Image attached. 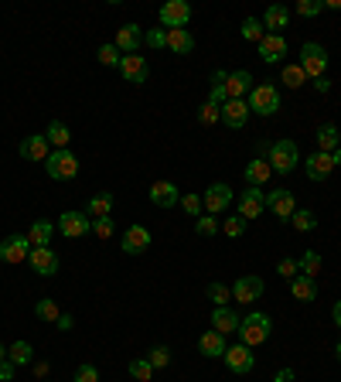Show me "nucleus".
<instances>
[{"label": "nucleus", "instance_id": "nucleus-1", "mask_svg": "<svg viewBox=\"0 0 341 382\" xmlns=\"http://www.w3.org/2000/svg\"><path fill=\"white\" fill-rule=\"evenodd\" d=\"M249 113L256 116H277L280 113V89H277V82L273 79H266L260 86H253V93H249Z\"/></svg>", "mask_w": 341, "mask_h": 382}, {"label": "nucleus", "instance_id": "nucleus-2", "mask_svg": "<svg viewBox=\"0 0 341 382\" xmlns=\"http://www.w3.org/2000/svg\"><path fill=\"white\" fill-rule=\"evenodd\" d=\"M266 164L273 168V174H290L297 171V164H301V147L294 144V140H277V144H270V154H266Z\"/></svg>", "mask_w": 341, "mask_h": 382}, {"label": "nucleus", "instance_id": "nucleus-3", "mask_svg": "<svg viewBox=\"0 0 341 382\" xmlns=\"http://www.w3.org/2000/svg\"><path fill=\"white\" fill-rule=\"evenodd\" d=\"M297 65L307 72V79H324L328 76V65H331V55H328V48L318 45V41H304Z\"/></svg>", "mask_w": 341, "mask_h": 382}, {"label": "nucleus", "instance_id": "nucleus-4", "mask_svg": "<svg viewBox=\"0 0 341 382\" xmlns=\"http://www.w3.org/2000/svg\"><path fill=\"white\" fill-rule=\"evenodd\" d=\"M270 331H273V321H270V314H263V311H253V314H246V318L239 321V338H243V345H249V348L263 345L266 338H270Z\"/></svg>", "mask_w": 341, "mask_h": 382}, {"label": "nucleus", "instance_id": "nucleus-5", "mask_svg": "<svg viewBox=\"0 0 341 382\" xmlns=\"http://www.w3.org/2000/svg\"><path fill=\"white\" fill-rule=\"evenodd\" d=\"M45 171L52 181H72L79 174V157L69 147L65 151H52L48 154V161H45Z\"/></svg>", "mask_w": 341, "mask_h": 382}, {"label": "nucleus", "instance_id": "nucleus-6", "mask_svg": "<svg viewBox=\"0 0 341 382\" xmlns=\"http://www.w3.org/2000/svg\"><path fill=\"white\" fill-rule=\"evenodd\" d=\"M31 239L28 236H21V232H14V236H7L4 243H0V263H7V267H18V263H28V256H31Z\"/></svg>", "mask_w": 341, "mask_h": 382}, {"label": "nucleus", "instance_id": "nucleus-7", "mask_svg": "<svg viewBox=\"0 0 341 382\" xmlns=\"http://www.w3.org/2000/svg\"><path fill=\"white\" fill-rule=\"evenodd\" d=\"M157 18H161V28L164 31H178V28H188L191 21V4L185 0H168L161 11H157Z\"/></svg>", "mask_w": 341, "mask_h": 382}, {"label": "nucleus", "instance_id": "nucleus-8", "mask_svg": "<svg viewBox=\"0 0 341 382\" xmlns=\"http://www.w3.org/2000/svg\"><path fill=\"white\" fill-rule=\"evenodd\" d=\"M222 359H226V365H229V372H232V376H249V372L256 369V355H253V348L243 345V342L229 345Z\"/></svg>", "mask_w": 341, "mask_h": 382}, {"label": "nucleus", "instance_id": "nucleus-9", "mask_svg": "<svg viewBox=\"0 0 341 382\" xmlns=\"http://www.w3.org/2000/svg\"><path fill=\"white\" fill-rule=\"evenodd\" d=\"M55 229L65 236V239H82L93 232V219L86 212H62V219L55 222Z\"/></svg>", "mask_w": 341, "mask_h": 382}, {"label": "nucleus", "instance_id": "nucleus-10", "mask_svg": "<svg viewBox=\"0 0 341 382\" xmlns=\"http://www.w3.org/2000/svg\"><path fill=\"white\" fill-rule=\"evenodd\" d=\"M232 198H236V195H232V188H229L226 181H215V185H209L205 195H202V202H205V215H215V219H219V215L232 205Z\"/></svg>", "mask_w": 341, "mask_h": 382}, {"label": "nucleus", "instance_id": "nucleus-11", "mask_svg": "<svg viewBox=\"0 0 341 382\" xmlns=\"http://www.w3.org/2000/svg\"><path fill=\"white\" fill-rule=\"evenodd\" d=\"M266 284L256 277V273H246V277H239L236 284H232V301L236 304H253V301H260L263 297Z\"/></svg>", "mask_w": 341, "mask_h": 382}, {"label": "nucleus", "instance_id": "nucleus-12", "mask_svg": "<svg viewBox=\"0 0 341 382\" xmlns=\"http://www.w3.org/2000/svg\"><path fill=\"white\" fill-rule=\"evenodd\" d=\"M120 249H123L127 256H144V253L151 249V229H144V226H127L123 236H120Z\"/></svg>", "mask_w": 341, "mask_h": 382}, {"label": "nucleus", "instance_id": "nucleus-13", "mask_svg": "<svg viewBox=\"0 0 341 382\" xmlns=\"http://www.w3.org/2000/svg\"><path fill=\"white\" fill-rule=\"evenodd\" d=\"M28 263H31V270L38 277H55L58 270H62V260H58V253L52 246H35L31 256H28Z\"/></svg>", "mask_w": 341, "mask_h": 382}, {"label": "nucleus", "instance_id": "nucleus-14", "mask_svg": "<svg viewBox=\"0 0 341 382\" xmlns=\"http://www.w3.org/2000/svg\"><path fill=\"white\" fill-rule=\"evenodd\" d=\"M266 209L273 212L280 222H290L294 219V212H297V202H294V191H266Z\"/></svg>", "mask_w": 341, "mask_h": 382}, {"label": "nucleus", "instance_id": "nucleus-15", "mask_svg": "<svg viewBox=\"0 0 341 382\" xmlns=\"http://www.w3.org/2000/svg\"><path fill=\"white\" fill-rule=\"evenodd\" d=\"M147 198H151V205H157V209H174V205H181V188L174 181H154Z\"/></svg>", "mask_w": 341, "mask_h": 382}, {"label": "nucleus", "instance_id": "nucleus-16", "mask_svg": "<svg viewBox=\"0 0 341 382\" xmlns=\"http://www.w3.org/2000/svg\"><path fill=\"white\" fill-rule=\"evenodd\" d=\"M113 45L123 55H140V48H144V28H140V24H123V28L116 31Z\"/></svg>", "mask_w": 341, "mask_h": 382}, {"label": "nucleus", "instance_id": "nucleus-17", "mask_svg": "<svg viewBox=\"0 0 341 382\" xmlns=\"http://www.w3.org/2000/svg\"><path fill=\"white\" fill-rule=\"evenodd\" d=\"M18 154L24 157V161H48V154H52V144H48V137L45 134H31V137H24L18 144Z\"/></svg>", "mask_w": 341, "mask_h": 382}, {"label": "nucleus", "instance_id": "nucleus-18", "mask_svg": "<svg viewBox=\"0 0 341 382\" xmlns=\"http://www.w3.org/2000/svg\"><path fill=\"white\" fill-rule=\"evenodd\" d=\"M263 212H266V191L263 188H249L246 185V191L239 195V215L249 222V219H260Z\"/></svg>", "mask_w": 341, "mask_h": 382}, {"label": "nucleus", "instance_id": "nucleus-19", "mask_svg": "<svg viewBox=\"0 0 341 382\" xmlns=\"http://www.w3.org/2000/svg\"><path fill=\"white\" fill-rule=\"evenodd\" d=\"M120 76L133 82V86H144L151 76V65L144 62V55H123L120 58Z\"/></svg>", "mask_w": 341, "mask_h": 382}, {"label": "nucleus", "instance_id": "nucleus-20", "mask_svg": "<svg viewBox=\"0 0 341 382\" xmlns=\"http://www.w3.org/2000/svg\"><path fill=\"white\" fill-rule=\"evenodd\" d=\"M222 123H226L229 130H243L249 123V103L246 99H229L226 106H222Z\"/></svg>", "mask_w": 341, "mask_h": 382}, {"label": "nucleus", "instance_id": "nucleus-21", "mask_svg": "<svg viewBox=\"0 0 341 382\" xmlns=\"http://www.w3.org/2000/svg\"><path fill=\"white\" fill-rule=\"evenodd\" d=\"M304 168H307V178H311V181H318V185H321V181H328L331 171H335V157H331V154H324V151H318V154H311V157H307V164H304Z\"/></svg>", "mask_w": 341, "mask_h": 382}, {"label": "nucleus", "instance_id": "nucleus-22", "mask_svg": "<svg viewBox=\"0 0 341 382\" xmlns=\"http://www.w3.org/2000/svg\"><path fill=\"white\" fill-rule=\"evenodd\" d=\"M260 58H263L266 65H280L287 58V38L284 35H266L260 41Z\"/></svg>", "mask_w": 341, "mask_h": 382}, {"label": "nucleus", "instance_id": "nucleus-23", "mask_svg": "<svg viewBox=\"0 0 341 382\" xmlns=\"http://www.w3.org/2000/svg\"><path fill=\"white\" fill-rule=\"evenodd\" d=\"M249 93H253V76H249L246 69L229 72L226 76V96L229 99H249Z\"/></svg>", "mask_w": 341, "mask_h": 382}, {"label": "nucleus", "instance_id": "nucleus-24", "mask_svg": "<svg viewBox=\"0 0 341 382\" xmlns=\"http://www.w3.org/2000/svg\"><path fill=\"white\" fill-rule=\"evenodd\" d=\"M113 209H116L113 191H99V195H93V198L86 202V215H89V219H110Z\"/></svg>", "mask_w": 341, "mask_h": 382}, {"label": "nucleus", "instance_id": "nucleus-25", "mask_svg": "<svg viewBox=\"0 0 341 382\" xmlns=\"http://www.w3.org/2000/svg\"><path fill=\"white\" fill-rule=\"evenodd\" d=\"M243 178H246V185H249V188H263L266 181L273 178V168L266 164L263 157H253V161L246 164V171H243Z\"/></svg>", "mask_w": 341, "mask_h": 382}, {"label": "nucleus", "instance_id": "nucleus-26", "mask_svg": "<svg viewBox=\"0 0 341 382\" xmlns=\"http://www.w3.org/2000/svg\"><path fill=\"white\" fill-rule=\"evenodd\" d=\"M290 294H294V301H301V304H314V301H318V284H314V277L297 273V277L290 280Z\"/></svg>", "mask_w": 341, "mask_h": 382}, {"label": "nucleus", "instance_id": "nucleus-27", "mask_svg": "<svg viewBox=\"0 0 341 382\" xmlns=\"http://www.w3.org/2000/svg\"><path fill=\"white\" fill-rule=\"evenodd\" d=\"M198 348H202V355H205V359H222V355H226V348H229L226 335H219L215 328H209V331L198 338Z\"/></svg>", "mask_w": 341, "mask_h": 382}, {"label": "nucleus", "instance_id": "nucleus-28", "mask_svg": "<svg viewBox=\"0 0 341 382\" xmlns=\"http://www.w3.org/2000/svg\"><path fill=\"white\" fill-rule=\"evenodd\" d=\"M239 314L232 311V307H215L212 311V328L219 331V335H232V331H239Z\"/></svg>", "mask_w": 341, "mask_h": 382}, {"label": "nucleus", "instance_id": "nucleus-29", "mask_svg": "<svg viewBox=\"0 0 341 382\" xmlns=\"http://www.w3.org/2000/svg\"><path fill=\"white\" fill-rule=\"evenodd\" d=\"M260 21H263L266 35H280L287 24H290V11H287V7H280V4H273V7H266V14Z\"/></svg>", "mask_w": 341, "mask_h": 382}, {"label": "nucleus", "instance_id": "nucleus-30", "mask_svg": "<svg viewBox=\"0 0 341 382\" xmlns=\"http://www.w3.org/2000/svg\"><path fill=\"white\" fill-rule=\"evenodd\" d=\"M168 48L174 55H191V52H195V35H191L188 28L168 31Z\"/></svg>", "mask_w": 341, "mask_h": 382}, {"label": "nucleus", "instance_id": "nucleus-31", "mask_svg": "<svg viewBox=\"0 0 341 382\" xmlns=\"http://www.w3.org/2000/svg\"><path fill=\"white\" fill-rule=\"evenodd\" d=\"M314 140H318V147H321L324 154H335L338 151V144H341V134H338L335 123H321L318 134H314Z\"/></svg>", "mask_w": 341, "mask_h": 382}, {"label": "nucleus", "instance_id": "nucleus-32", "mask_svg": "<svg viewBox=\"0 0 341 382\" xmlns=\"http://www.w3.org/2000/svg\"><path fill=\"white\" fill-rule=\"evenodd\" d=\"M45 137H48L52 151H65V147H69V140H72V130H69L62 120H52V123H48V130H45Z\"/></svg>", "mask_w": 341, "mask_h": 382}, {"label": "nucleus", "instance_id": "nucleus-33", "mask_svg": "<svg viewBox=\"0 0 341 382\" xmlns=\"http://www.w3.org/2000/svg\"><path fill=\"white\" fill-rule=\"evenodd\" d=\"M55 222H48V219H38L31 229H28V239H31V246H48L52 243V236H55Z\"/></svg>", "mask_w": 341, "mask_h": 382}, {"label": "nucleus", "instance_id": "nucleus-34", "mask_svg": "<svg viewBox=\"0 0 341 382\" xmlns=\"http://www.w3.org/2000/svg\"><path fill=\"white\" fill-rule=\"evenodd\" d=\"M7 359L14 365H35V348H31V342H14L7 348Z\"/></svg>", "mask_w": 341, "mask_h": 382}, {"label": "nucleus", "instance_id": "nucleus-35", "mask_svg": "<svg viewBox=\"0 0 341 382\" xmlns=\"http://www.w3.org/2000/svg\"><path fill=\"white\" fill-rule=\"evenodd\" d=\"M324 267V260H321V253H314V249H307L301 260H297V270H301L304 277H318Z\"/></svg>", "mask_w": 341, "mask_h": 382}, {"label": "nucleus", "instance_id": "nucleus-36", "mask_svg": "<svg viewBox=\"0 0 341 382\" xmlns=\"http://www.w3.org/2000/svg\"><path fill=\"white\" fill-rule=\"evenodd\" d=\"M280 82H284L287 89H301L304 82H307V72H304L301 65H284L280 69Z\"/></svg>", "mask_w": 341, "mask_h": 382}, {"label": "nucleus", "instance_id": "nucleus-37", "mask_svg": "<svg viewBox=\"0 0 341 382\" xmlns=\"http://www.w3.org/2000/svg\"><path fill=\"white\" fill-rule=\"evenodd\" d=\"M127 372L133 376V382H151L157 369H154V365L147 362V355H144V359H133V362L127 365Z\"/></svg>", "mask_w": 341, "mask_h": 382}, {"label": "nucleus", "instance_id": "nucleus-38", "mask_svg": "<svg viewBox=\"0 0 341 382\" xmlns=\"http://www.w3.org/2000/svg\"><path fill=\"white\" fill-rule=\"evenodd\" d=\"M290 226H294L297 232H314L318 229V215H314L311 209H297L294 212V219H290Z\"/></svg>", "mask_w": 341, "mask_h": 382}, {"label": "nucleus", "instance_id": "nucleus-39", "mask_svg": "<svg viewBox=\"0 0 341 382\" xmlns=\"http://www.w3.org/2000/svg\"><path fill=\"white\" fill-rule=\"evenodd\" d=\"M58 314H62V311H58V304L52 301V297H41L38 304H35V318H38V321H48V325H55Z\"/></svg>", "mask_w": 341, "mask_h": 382}, {"label": "nucleus", "instance_id": "nucleus-40", "mask_svg": "<svg viewBox=\"0 0 341 382\" xmlns=\"http://www.w3.org/2000/svg\"><path fill=\"white\" fill-rule=\"evenodd\" d=\"M239 35H243L246 41H256V45H260V41L266 38L263 21H260V18H246V21H243V28H239Z\"/></svg>", "mask_w": 341, "mask_h": 382}, {"label": "nucleus", "instance_id": "nucleus-41", "mask_svg": "<svg viewBox=\"0 0 341 382\" xmlns=\"http://www.w3.org/2000/svg\"><path fill=\"white\" fill-rule=\"evenodd\" d=\"M195 232H198V236H205V239H212V236H219V232H222V222H219L215 215H198V219H195Z\"/></svg>", "mask_w": 341, "mask_h": 382}, {"label": "nucleus", "instance_id": "nucleus-42", "mask_svg": "<svg viewBox=\"0 0 341 382\" xmlns=\"http://www.w3.org/2000/svg\"><path fill=\"white\" fill-rule=\"evenodd\" d=\"M205 294H209V301H215V307H229V301H232V286L219 284V280L205 286Z\"/></svg>", "mask_w": 341, "mask_h": 382}, {"label": "nucleus", "instance_id": "nucleus-43", "mask_svg": "<svg viewBox=\"0 0 341 382\" xmlns=\"http://www.w3.org/2000/svg\"><path fill=\"white\" fill-rule=\"evenodd\" d=\"M181 209L188 212L191 219H198V215H205V202L198 191H188V195H181Z\"/></svg>", "mask_w": 341, "mask_h": 382}, {"label": "nucleus", "instance_id": "nucleus-44", "mask_svg": "<svg viewBox=\"0 0 341 382\" xmlns=\"http://www.w3.org/2000/svg\"><path fill=\"white\" fill-rule=\"evenodd\" d=\"M246 219L243 215H226V222H222V229H226V236L229 239H243L246 236Z\"/></svg>", "mask_w": 341, "mask_h": 382}, {"label": "nucleus", "instance_id": "nucleus-45", "mask_svg": "<svg viewBox=\"0 0 341 382\" xmlns=\"http://www.w3.org/2000/svg\"><path fill=\"white\" fill-rule=\"evenodd\" d=\"M198 123H202V127H215V123H222V106H215V103L205 99V106L198 110Z\"/></svg>", "mask_w": 341, "mask_h": 382}, {"label": "nucleus", "instance_id": "nucleus-46", "mask_svg": "<svg viewBox=\"0 0 341 382\" xmlns=\"http://www.w3.org/2000/svg\"><path fill=\"white\" fill-rule=\"evenodd\" d=\"M96 55H99V62H103L106 69H120V58H123L113 41H110V45H99V52H96Z\"/></svg>", "mask_w": 341, "mask_h": 382}, {"label": "nucleus", "instance_id": "nucleus-47", "mask_svg": "<svg viewBox=\"0 0 341 382\" xmlns=\"http://www.w3.org/2000/svg\"><path fill=\"white\" fill-rule=\"evenodd\" d=\"M147 362H151L154 369H168L170 365V348L168 345H154L151 352H147Z\"/></svg>", "mask_w": 341, "mask_h": 382}, {"label": "nucleus", "instance_id": "nucleus-48", "mask_svg": "<svg viewBox=\"0 0 341 382\" xmlns=\"http://www.w3.org/2000/svg\"><path fill=\"white\" fill-rule=\"evenodd\" d=\"M144 45H147V48H168V31H164V28H151V31L144 35Z\"/></svg>", "mask_w": 341, "mask_h": 382}, {"label": "nucleus", "instance_id": "nucleus-49", "mask_svg": "<svg viewBox=\"0 0 341 382\" xmlns=\"http://www.w3.org/2000/svg\"><path fill=\"white\" fill-rule=\"evenodd\" d=\"M321 11H324V0H301L297 4V14L301 18H318Z\"/></svg>", "mask_w": 341, "mask_h": 382}, {"label": "nucleus", "instance_id": "nucleus-50", "mask_svg": "<svg viewBox=\"0 0 341 382\" xmlns=\"http://www.w3.org/2000/svg\"><path fill=\"white\" fill-rule=\"evenodd\" d=\"M113 232H116L113 219H93V236L96 239H110Z\"/></svg>", "mask_w": 341, "mask_h": 382}, {"label": "nucleus", "instance_id": "nucleus-51", "mask_svg": "<svg viewBox=\"0 0 341 382\" xmlns=\"http://www.w3.org/2000/svg\"><path fill=\"white\" fill-rule=\"evenodd\" d=\"M72 382H99V369H96V365H89V362H82L76 369Z\"/></svg>", "mask_w": 341, "mask_h": 382}, {"label": "nucleus", "instance_id": "nucleus-52", "mask_svg": "<svg viewBox=\"0 0 341 382\" xmlns=\"http://www.w3.org/2000/svg\"><path fill=\"white\" fill-rule=\"evenodd\" d=\"M277 273H280V277H287V280H294V277L301 273V270H297V260H290V256H284V260L277 263Z\"/></svg>", "mask_w": 341, "mask_h": 382}, {"label": "nucleus", "instance_id": "nucleus-53", "mask_svg": "<svg viewBox=\"0 0 341 382\" xmlns=\"http://www.w3.org/2000/svg\"><path fill=\"white\" fill-rule=\"evenodd\" d=\"M14 372H18V365L11 362V359H4V362H0V382H11V379H14Z\"/></svg>", "mask_w": 341, "mask_h": 382}, {"label": "nucleus", "instance_id": "nucleus-54", "mask_svg": "<svg viewBox=\"0 0 341 382\" xmlns=\"http://www.w3.org/2000/svg\"><path fill=\"white\" fill-rule=\"evenodd\" d=\"M58 331H72V325H76V318H72V314H65V311H62V314H58Z\"/></svg>", "mask_w": 341, "mask_h": 382}, {"label": "nucleus", "instance_id": "nucleus-55", "mask_svg": "<svg viewBox=\"0 0 341 382\" xmlns=\"http://www.w3.org/2000/svg\"><path fill=\"white\" fill-rule=\"evenodd\" d=\"M273 382H294V369H290V365H284V369L273 376Z\"/></svg>", "mask_w": 341, "mask_h": 382}, {"label": "nucleus", "instance_id": "nucleus-56", "mask_svg": "<svg viewBox=\"0 0 341 382\" xmlns=\"http://www.w3.org/2000/svg\"><path fill=\"white\" fill-rule=\"evenodd\" d=\"M314 89H318V93H328V89H331V79L324 76V79H314Z\"/></svg>", "mask_w": 341, "mask_h": 382}, {"label": "nucleus", "instance_id": "nucleus-57", "mask_svg": "<svg viewBox=\"0 0 341 382\" xmlns=\"http://www.w3.org/2000/svg\"><path fill=\"white\" fill-rule=\"evenodd\" d=\"M35 376H38V382L48 379V362H35Z\"/></svg>", "mask_w": 341, "mask_h": 382}, {"label": "nucleus", "instance_id": "nucleus-58", "mask_svg": "<svg viewBox=\"0 0 341 382\" xmlns=\"http://www.w3.org/2000/svg\"><path fill=\"white\" fill-rule=\"evenodd\" d=\"M324 11H341V0H324Z\"/></svg>", "mask_w": 341, "mask_h": 382}, {"label": "nucleus", "instance_id": "nucleus-59", "mask_svg": "<svg viewBox=\"0 0 341 382\" xmlns=\"http://www.w3.org/2000/svg\"><path fill=\"white\" fill-rule=\"evenodd\" d=\"M331 314H335V325L341 328V301H338V304H335V311H331Z\"/></svg>", "mask_w": 341, "mask_h": 382}, {"label": "nucleus", "instance_id": "nucleus-60", "mask_svg": "<svg viewBox=\"0 0 341 382\" xmlns=\"http://www.w3.org/2000/svg\"><path fill=\"white\" fill-rule=\"evenodd\" d=\"M331 157H335V168H338V164H341V147H338L335 154H331Z\"/></svg>", "mask_w": 341, "mask_h": 382}, {"label": "nucleus", "instance_id": "nucleus-61", "mask_svg": "<svg viewBox=\"0 0 341 382\" xmlns=\"http://www.w3.org/2000/svg\"><path fill=\"white\" fill-rule=\"evenodd\" d=\"M335 359H338V362H341V342L335 345Z\"/></svg>", "mask_w": 341, "mask_h": 382}, {"label": "nucleus", "instance_id": "nucleus-62", "mask_svg": "<svg viewBox=\"0 0 341 382\" xmlns=\"http://www.w3.org/2000/svg\"><path fill=\"white\" fill-rule=\"evenodd\" d=\"M4 359H7V348H4V345H0V362H4Z\"/></svg>", "mask_w": 341, "mask_h": 382}, {"label": "nucleus", "instance_id": "nucleus-63", "mask_svg": "<svg viewBox=\"0 0 341 382\" xmlns=\"http://www.w3.org/2000/svg\"><path fill=\"white\" fill-rule=\"evenodd\" d=\"M41 382H48V379H41Z\"/></svg>", "mask_w": 341, "mask_h": 382}]
</instances>
